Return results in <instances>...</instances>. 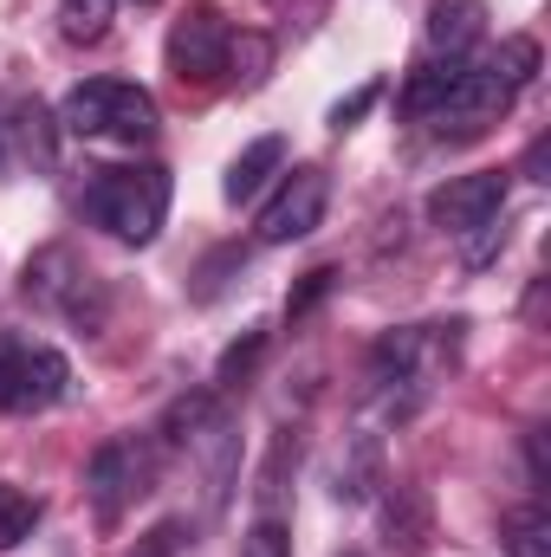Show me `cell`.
Masks as SVG:
<instances>
[{
    "instance_id": "6da1fadb",
    "label": "cell",
    "mask_w": 551,
    "mask_h": 557,
    "mask_svg": "<svg viewBox=\"0 0 551 557\" xmlns=\"http://www.w3.org/2000/svg\"><path fill=\"white\" fill-rule=\"evenodd\" d=\"M169 169L162 162H137V169H98L91 188H85V214L124 240V247H149L169 221Z\"/></svg>"
},
{
    "instance_id": "7a4b0ae2",
    "label": "cell",
    "mask_w": 551,
    "mask_h": 557,
    "mask_svg": "<svg viewBox=\"0 0 551 557\" xmlns=\"http://www.w3.org/2000/svg\"><path fill=\"white\" fill-rule=\"evenodd\" d=\"M59 124L72 137H105V143H124V149H143V143L162 131V111H156V98L143 85H131V78H85L65 98Z\"/></svg>"
},
{
    "instance_id": "3957f363",
    "label": "cell",
    "mask_w": 551,
    "mask_h": 557,
    "mask_svg": "<svg viewBox=\"0 0 551 557\" xmlns=\"http://www.w3.org/2000/svg\"><path fill=\"white\" fill-rule=\"evenodd\" d=\"M72 396V363L52 344L0 331V409L7 416H39Z\"/></svg>"
},
{
    "instance_id": "277c9868",
    "label": "cell",
    "mask_w": 551,
    "mask_h": 557,
    "mask_svg": "<svg viewBox=\"0 0 551 557\" xmlns=\"http://www.w3.org/2000/svg\"><path fill=\"white\" fill-rule=\"evenodd\" d=\"M149 486H156V447L137 441V434L105 441V447L91 454V467H85V493H91L98 525H118Z\"/></svg>"
},
{
    "instance_id": "5b68a950",
    "label": "cell",
    "mask_w": 551,
    "mask_h": 557,
    "mask_svg": "<svg viewBox=\"0 0 551 557\" xmlns=\"http://www.w3.org/2000/svg\"><path fill=\"white\" fill-rule=\"evenodd\" d=\"M228 39H234V26L221 20V7L195 0V7H182V13L169 20L162 59H169V72H175L182 85H215V78L228 72Z\"/></svg>"
},
{
    "instance_id": "8992f818",
    "label": "cell",
    "mask_w": 551,
    "mask_h": 557,
    "mask_svg": "<svg viewBox=\"0 0 551 557\" xmlns=\"http://www.w3.org/2000/svg\"><path fill=\"white\" fill-rule=\"evenodd\" d=\"M325 201H331V182H325V169H285V182L273 188V201L260 208V221H254V234H260V247H292V240H305L318 221H325Z\"/></svg>"
},
{
    "instance_id": "52a82bcc",
    "label": "cell",
    "mask_w": 551,
    "mask_h": 557,
    "mask_svg": "<svg viewBox=\"0 0 551 557\" xmlns=\"http://www.w3.org/2000/svg\"><path fill=\"white\" fill-rule=\"evenodd\" d=\"M506 188H513V175L506 169H474V175H454V182H441L434 195H428V221L441 227V234H467V227H480V221H493V214H506Z\"/></svg>"
},
{
    "instance_id": "ba28073f",
    "label": "cell",
    "mask_w": 551,
    "mask_h": 557,
    "mask_svg": "<svg viewBox=\"0 0 551 557\" xmlns=\"http://www.w3.org/2000/svg\"><path fill=\"white\" fill-rule=\"evenodd\" d=\"M506 111H513V91L493 78V65H467L461 85H454V98H448L428 124H434L441 137H480V131H493Z\"/></svg>"
},
{
    "instance_id": "9c48e42d",
    "label": "cell",
    "mask_w": 551,
    "mask_h": 557,
    "mask_svg": "<svg viewBox=\"0 0 551 557\" xmlns=\"http://www.w3.org/2000/svg\"><path fill=\"white\" fill-rule=\"evenodd\" d=\"M85 292H91V278H85L72 247H46V253L26 260V298L33 305H52V311L85 318Z\"/></svg>"
},
{
    "instance_id": "30bf717a",
    "label": "cell",
    "mask_w": 551,
    "mask_h": 557,
    "mask_svg": "<svg viewBox=\"0 0 551 557\" xmlns=\"http://www.w3.org/2000/svg\"><path fill=\"white\" fill-rule=\"evenodd\" d=\"M487 39V0H428V46L434 59H467Z\"/></svg>"
},
{
    "instance_id": "8fae6325",
    "label": "cell",
    "mask_w": 551,
    "mask_h": 557,
    "mask_svg": "<svg viewBox=\"0 0 551 557\" xmlns=\"http://www.w3.org/2000/svg\"><path fill=\"white\" fill-rule=\"evenodd\" d=\"M428 532H434L428 493H421V486H390V493H383V545L396 557H421L428 552Z\"/></svg>"
},
{
    "instance_id": "7c38bea8",
    "label": "cell",
    "mask_w": 551,
    "mask_h": 557,
    "mask_svg": "<svg viewBox=\"0 0 551 557\" xmlns=\"http://www.w3.org/2000/svg\"><path fill=\"white\" fill-rule=\"evenodd\" d=\"M279 169H285V137H254L234 162H228V175H221V195L234 201V208H247L267 182H273Z\"/></svg>"
},
{
    "instance_id": "4fadbf2b",
    "label": "cell",
    "mask_w": 551,
    "mask_h": 557,
    "mask_svg": "<svg viewBox=\"0 0 551 557\" xmlns=\"http://www.w3.org/2000/svg\"><path fill=\"white\" fill-rule=\"evenodd\" d=\"M461 72H467V59H428V65H415L409 85H403V117L415 124H428L448 98H454V85H461Z\"/></svg>"
},
{
    "instance_id": "5bb4252c",
    "label": "cell",
    "mask_w": 551,
    "mask_h": 557,
    "mask_svg": "<svg viewBox=\"0 0 551 557\" xmlns=\"http://www.w3.org/2000/svg\"><path fill=\"white\" fill-rule=\"evenodd\" d=\"M13 143H20V156L33 162V169H52L59 162V131H52V111L39 104V98H26V104H13Z\"/></svg>"
},
{
    "instance_id": "9a60e30c",
    "label": "cell",
    "mask_w": 551,
    "mask_h": 557,
    "mask_svg": "<svg viewBox=\"0 0 551 557\" xmlns=\"http://www.w3.org/2000/svg\"><path fill=\"white\" fill-rule=\"evenodd\" d=\"M208 421H215V389H188V396H175V403H169V416H162L156 434H162L169 447H188Z\"/></svg>"
},
{
    "instance_id": "2e32d148",
    "label": "cell",
    "mask_w": 551,
    "mask_h": 557,
    "mask_svg": "<svg viewBox=\"0 0 551 557\" xmlns=\"http://www.w3.org/2000/svg\"><path fill=\"white\" fill-rule=\"evenodd\" d=\"M267 65H273V39H267V33H234V39H228V78H234V85L254 91V85L267 78Z\"/></svg>"
},
{
    "instance_id": "e0dca14e",
    "label": "cell",
    "mask_w": 551,
    "mask_h": 557,
    "mask_svg": "<svg viewBox=\"0 0 551 557\" xmlns=\"http://www.w3.org/2000/svg\"><path fill=\"white\" fill-rule=\"evenodd\" d=\"M487 65H493V78H500L506 91H519V85H532V78H539V39L513 33V39H500V52H493Z\"/></svg>"
},
{
    "instance_id": "ac0fdd59",
    "label": "cell",
    "mask_w": 551,
    "mask_h": 557,
    "mask_svg": "<svg viewBox=\"0 0 551 557\" xmlns=\"http://www.w3.org/2000/svg\"><path fill=\"white\" fill-rule=\"evenodd\" d=\"M506 552L513 557H551V512L546 506L506 512Z\"/></svg>"
},
{
    "instance_id": "d6986e66",
    "label": "cell",
    "mask_w": 551,
    "mask_h": 557,
    "mask_svg": "<svg viewBox=\"0 0 551 557\" xmlns=\"http://www.w3.org/2000/svg\"><path fill=\"white\" fill-rule=\"evenodd\" d=\"M33 525H39V499H33V493H20V486H0V552L26 545V539H33Z\"/></svg>"
},
{
    "instance_id": "ffe728a7",
    "label": "cell",
    "mask_w": 551,
    "mask_h": 557,
    "mask_svg": "<svg viewBox=\"0 0 551 557\" xmlns=\"http://www.w3.org/2000/svg\"><path fill=\"white\" fill-rule=\"evenodd\" d=\"M260 357H267V324H254L241 344H228V357H221V370H215V389H241Z\"/></svg>"
},
{
    "instance_id": "44dd1931",
    "label": "cell",
    "mask_w": 551,
    "mask_h": 557,
    "mask_svg": "<svg viewBox=\"0 0 551 557\" xmlns=\"http://www.w3.org/2000/svg\"><path fill=\"white\" fill-rule=\"evenodd\" d=\"M370 486H377V441H357V454H351V467H338V499L344 506H364L370 499Z\"/></svg>"
},
{
    "instance_id": "7402d4cb",
    "label": "cell",
    "mask_w": 551,
    "mask_h": 557,
    "mask_svg": "<svg viewBox=\"0 0 551 557\" xmlns=\"http://www.w3.org/2000/svg\"><path fill=\"white\" fill-rule=\"evenodd\" d=\"M241 557H292V525L279 512H260L241 539Z\"/></svg>"
},
{
    "instance_id": "603a6c76",
    "label": "cell",
    "mask_w": 551,
    "mask_h": 557,
    "mask_svg": "<svg viewBox=\"0 0 551 557\" xmlns=\"http://www.w3.org/2000/svg\"><path fill=\"white\" fill-rule=\"evenodd\" d=\"M111 7H118V0H59V26H65V39H98L105 20H111Z\"/></svg>"
},
{
    "instance_id": "cb8c5ba5",
    "label": "cell",
    "mask_w": 551,
    "mask_h": 557,
    "mask_svg": "<svg viewBox=\"0 0 551 557\" xmlns=\"http://www.w3.org/2000/svg\"><path fill=\"white\" fill-rule=\"evenodd\" d=\"M331 292H338V267H311V273L298 278V292L285 298V318L298 324V318H305V311H311L318 298H331Z\"/></svg>"
},
{
    "instance_id": "d4e9b609",
    "label": "cell",
    "mask_w": 551,
    "mask_h": 557,
    "mask_svg": "<svg viewBox=\"0 0 551 557\" xmlns=\"http://www.w3.org/2000/svg\"><path fill=\"white\" fill-rule=\"evenodd\" d=\"M500 247H506V227H500V214L461 234V260H467V267H493V253H500Z\"/></svg>"
},
{
    "instance_id": "484cf974",
    "label": "cell",
    "mask_w": 551,
    "mask_h": 557,
    "mask_svg": "<svg viewBox=\"0 0 551 557\" xmlns=\"http://www.w3.org/2000/svg\"><path fill=\"white\" fill-rule=\"evenodd\" d=\"M377 98H383V85H377V78H370V85H357L351 98H338V104H331V131H351V124H357Z\"/></svg>"
},
{
    "instance_id": "4316f807",
    "label": "cell",
    "mask_w": 551,
    "mask_h": 557,
    "mask_svg": "<svg viewBox=\"0 0 551 557\" xmlns=\"http://www.w3.org/2000/svg\"><path fill=\"white\" fill-rule=\"evenodd\" d=\"M234 267H241V247H221V253H215V260L201 267V285H195V298H215V292L228 285L221 273H234Z\"/></svg>"
},
{
    "instance_id": "83f0119b",
    "label": "cell",
    "mask_w": 551,
    "mask_h": 557,
    "mask_svg": "<svg viewBox=\"0 0 551 557\" xmlns=\"http://www.w3.org/2000/svg\"><path fill=\"white\" fill-rule=\"evenodd\" d=\"M526 480H532V493H546V486H551V467H546V428H532V434H526Z\"/></svg>"
},
{
    "instance_id": "f1b7e54d",
    "label": "cell",
    "mask_w": 551,
    "mask_h": 557,
    "mask_svg": "<svg viewBox=\"0 0 551 557\" xmlns=\"http://www.w3.org/2000/svg\"><path fill=\"white\" fill-rule=\"evenodd\" d=\"M526 175H532V182H551V137H532V149H526Z\"/></svg>"
},
{
    "instance_id": "f546056e",
    "label": "cell",
    "mask_w": 551,
    "mask_h": 557,
    "mask_svg": "<svg viewBox=\"0 0 551 557\" xmlns=\"http://www.w3.org/2000/svg\"><path fill=\"white\" fill-rule=\"evenodd\" d=\"M0 162H7V124H0Z\"/></svg>"
},
{
    "instance_id": "4dcf8cb0",
    "label": "cell",
    "mask_w": 551,
    "mask_h": 557,
    "mask_svg": "<svg viewBox=\"0 0 551 557\" xmlns=\"http://www.w3.org/2000/svg\"><path fill=\"white\" fill-rule=\"evenodd\" d=\"M344 557H357V552H344Z\"/></svg>"
}]
</instances>
